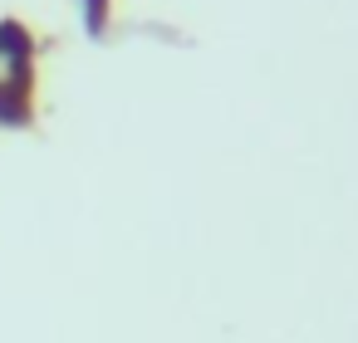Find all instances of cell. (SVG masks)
Instances as JSON below:
<instances>
[{"instance_id":"cell-2","label":"cell","mask_w":358,"mask_h":343,"mask_svg":"<svg viewBox=\"0 0 358 343\" xmlns=\"http://www.w3.org/2000/svg\"><path fill=\"white\" fill-rule=\"evenodd\" d=\"M40 64V35L20 15H0V74L6 69H35Z\"/></svg>"},{"instance_id":"cell-1","label":"cell","mask_w":358,"mask_h":343,"mask_svg":"<svg viewBox=\"0 0 358 343\" xmlns=\"http://www.w3.org/2000/svg\"><path fill=\"white\" fill-rule=\"evenodd\" d=\"M40 113V64L0 74V128H35Z\"/></svg>"},{"instance_id":"cell-3","label":"cell","mask_w":358,"mask_h":343,"mask_svg":"<svg viewBox=\"0 0 358 343\" xmlns=\"http://www.w3.org/2000/svg\"><path fill=\"white\" fill-rule=\"evenodd\" d=\"M79 15H84L89 40H108V30H113V0H79Z\"/></svg>"}]
</instances>
